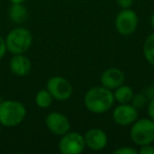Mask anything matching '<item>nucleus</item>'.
<instances>
[{
    "label": "nucleus",
    "mask_w": 154,
    "mask_h": 154,
    "mask_svg": "<svg viewBox=\"0 0 154 154\" xmlns=\"http://www.w3.org/2000/svg\"><path fill=\"white\" fill-rule=\"evenodd\" d=\"M113 95L114 100L117 101L118 103H130L131 99L134 95V91L131 87L122 84V86L114 90Z\"/></svg>",
    "instance_id": "14"
},
{
    "label": "nucleus",
    "mask_w": 154,
    "mask_h": 154,
    "mask_svg": "<svg viewBox=\"0 0 154 154\" xmlns=\"http://www.w3.org/2000/svg\"><path fill=\"white\" fill-rule=\"evenodd\" d=\"M143 94H145L146 97L148 98V101H149L150 99H153L154 98V85L147 87L146 90L143 91Z\"/></svg>",
    "instance_id": "23"
},
{
    "label": "nucleus",
    "mask_w": 154,
    "mask_h": 154,
    "mask_svg": "<svg viewBox=\"0 0 154 154\" xmlns=\"http://www.w3.org/2000/svg\"><path fill=\"white\" fill-rule=\"evenodd\" d=\"M125 82V74L118 68H109L101 73L100 76V86L114 91L116 88L122 86Z\"/></svg>",
    "instance_id": "11"
},
{
    "label": "nucleus",
    "mask_w": 154,
    "mask_h": 154,
    "mask_svg": "<svg viewBox=\"0 0 154 154\" xmlns=\"http://www.w3.org/2000/svg\"><path fill=\"white\" fill-rule=\"evenodd\" d=\"M114 103L113 91L103 86L92 87L84 96L85 107L94 114H103L110 111Z\"/></svg>",
    "instance_id": "1"
},
{
    "label": "nucleus",
    "mask_w": 154,
    "mask_h": 154,
    "mask_svg": "<svg viewBox=\"0 0 154 154\" xmlns=\"http://www.w3.org/2000/svg\"><path fill=\"white\" fill-rule=\"evenodd\" d=\"M26 116V109L22 103L14 99L0 101V125L8 128L19 126Z\"/></svg>",
    "instance_id": "2"
},
{
    "label": "nucleus",
    "mask_w": 154,
    "mask_h": 154,
    "mask_svg": "<svg viewBox=\"0 0 154 154\" xmlns=\"http://www.w3.org/2000/svg\"><path fill=\"white\" fill-rule=\"evenodd\" d=\"M1 127H2V126H1V125H0V135H1Z\"/></svg>",
    "instance_id": "26"
},
{
    "label": "nucleus",
    "mask_w": 154,
    "mask_h": 154,
    "mask_svg": "<svg viewBox=\"0 0 154 154\" xmlns=\"http://www.w3.org/2000/svg\"><path fill=\"white\" fill-rule=\"evenodd\" d=\"M150 23H151V28L153 29V31H154V13L152 14L151 18H150Z\"/></svg>",
    "instance_id": "24"
},
{
    "label": "nucleus",
    "mask_w": 154,
    "mask_h": 154,
    "mask_svg": "<svg viewBox=\"0 0 154 154\" xmlns=\"http://www.w3.org/2000/svg\"><path fill=\"white\" fill-rule=\"evenodd\" d=\"M47 89L54 99L59 101L68 100L73 94V87L66 78L62 76H52L47 82Z\"/></svg>",
    "instance_id": "7"
},
{
    "label": "nucleus",
    "mask_w": 154,
    "mask_h": 154,
    "mask_svg": "<svg viewBox=\"0 0 154 154\" xmlns=\"http://www.w3.org/2000/svg\"><path fill=\"white\" fill-rule=\"evenodd\" d=\"M9 66L14 75L23 77L30 74L32 70V61L24 54H16L10 59Z\"/></svg>",
    "instance_id": "12"
},
{
    "label": "nucleus",
    "mask_w": 154,
    "mask_h": 154,
    "mask_svg": "<svg viewBox=\"0 0 154 154\" xmlns=\"http://www.w3.org/2000/svg\"><path fill=\"white\" fill-rule=\"evenodd\" d=\"M11 3H23L26 0H10Z\"/></svg>",
    "instance_id": "25"
},
{
    "label": "nucleus",
    "mask_w": 154,
    "mask_h": 154,
    "mask_svg": "<svg viewBox=\"0 0 154 154\" xmlns=\"http://www.w3.org/2000/svg\"><path fill=\"white\" fill-rule=\"evenodd\" d=\"M86 149L84 135L69 131L61 135L58 141V151L62 154H80Z\"/></svg>",
    "instance_id": "5"
},
{
    "label": "nucleus",
    "mask_w": 154,
    "mask_h": 154,
    "mask_svg": "<svg viewBox=\"0 0 154 154\" xmlns=\"http://www.w3.org/2000/svg\"><path fill=\"white\" fill-rule=\"evenodd\" d=\"M130 129L131 140L137 146L153 143L154 141V120L151 118H137Z\"/></svg>",
    "instance_id": "4"
},
{
    "label": "nucleus",
    "mask_w": 154,
    "mask_h": 154,
    "mask_svg": "<svg viewBox=\"0 0 154 154\" xmlns=\"http://www.w3.org/2000/svg\"><path fill=\"white\" fill-rule=\"evenodd\" d=\"M130 103L134 108H136L137 110L143 109L145 106H147L148 103V98L146 97V95L143 94V92L141 93H134L132 99H131Z\"/></svg>",
    "instance_id": "17"
},
{
    "label": "nucleus",
    "mask_w": 154,
    "mask_h": 154,
    "mask_svg": "<svg viewBox=\"0 0 154 154\" xmlns=\"http://www.w3.org/2000/svg\"><path fill=\"white\" fill-rule=\"evenodd\" d=\"M53 99V96H52L51 93L47 89L39 90L36 93V95H35V103L40 109H48V108L51 107Z\"/></svg>",
    "instance_id": "15"
},
{
    "label": "nucleus",
    "mask_w": 154,
    "mask_h": 154,
    "mask_svg": "<svg viewBox=\"0 0 154 154\" xmlns=\"http://www.w3.org/2000/svg\"><path fill=\"white\" fill-rule=\"evenodd\" d=\"M5 39L8 52L12 55L26 53L33 45V35L31 31L22 26L11 30Z\"/></svg>",
    "instance_id": "3"
},
{
    "label": "nucleus",
    "mask_w": 154,
    "mask_h": 154,
    "mask_svg": "<svg viewBox=\"0 0 154 154\" xmlns=\"http://www.w3.org/2000/svg\"><path fill=\"white\" fill-rule=\"evenodd\" d=\"M9 17L12 22L16 24H21L26 21L29 17V12L23 3H12L9 10Z\"/></svg>",
    "instance_id": "13"
},
{
    "label": "nucleus",
    "mask_w": 154,
    "mask_h": 154,
    "mask_svg": "<svg viewBox=\"0 0 154 154\" xmlns=\"http://www.w3.org/2000/svg\"><path fill=\"white\" fill-rule=\"evenodd\" d=\"M114 154H137L138 153V150L134 149L132 147H120L117 148L116 150H114Z\"/></svg>",
    "instance_id": "18"
},
{
    "label": "nucleus",
    "mask_w": 154,
    "mask_h": 154,
    "mask_svg": "<svg viewBox=\"0 0 154 154\" xmlns=\"http://www.w3.org/2000/svg\"><path fill=\"white\" fill-rule=\"evenodd\" d=\"M116 2L120 9H131L134 0H116Z\"/></svg>",
    "instance_id": "20"
},
{
    "label": "nucleus",
    "mask_w": 154,
    "mask_h": 154,
    "mask_svg": "<svg viewBox=\"0 0 154 154\" xmlns=\"http://www.w3.org/2000/svg\"><path fill=\"white\" fill-rule=\"evenodd\" d=\"M7 45H5V39L0 35V59H2L7 54Z\"/></svg>",
    "instance_id": "21"
},
{
    "label": "nucleus",
    "mask_w": 154,
    "mask_h": 154,
    "mask_svg": "<svg viewBox=\"0 0 154 154\" xmlns=\"http://www.w3.org/2000/svg\"><path fill=\"white\" fill-rule=\"evenodd\" d=\"M138 26V16L132 9H122L115 18V29L122 36H129Z\"/></svg>",
    "instance_id": "6"
},
{
    "label": "nucleus",
    "mask_w": 154,
    "mask_h": 154,
    "mask_svg": "<svg viewBox=\"0 0 154 154\" xmlns=\"http://www.w3.org/2000/svg\"><path fill=\"white\" fill-rule=\"evenodd\" d=\"M147 112H148L149 118L154 120V98L150 99L149 103H147Z\"/></svg>",
    "instance_id": "22"
},
{
    "label": "nucleus",
    "mask_w": 154,
    "mask_h": 154,
    "mask_svg": "<svg viewBox=\"0 0 154 154\" xmlns=\"http://www.w3.org/2000/svg\"><path fill=\"white\" fill-rule=\"evenodd\" d=\"M143 53L146 60L151 66H154V32L147 36V38L143 41Z\"/></svg>",
    "instance_id": "16"
},
{
    "label": "nucleus",
    "mask_w": 154,
    "mask_h": 154,
    "mask_svg": "<svg viewBox=\"0 0 154 154\" xmlns=\"http://www.w3.org/2000/svg\"><path fill=\"white\" fill-rule=\"evenodd\" d=\"M138 153H140V154H154V146H152V143L140 146V149L138 150Z\"/></svg>",
    "instance_id": "19"
},
{
    "label": "nucleus",
    "mask_w": 154,
    "mask_h": 154,
    "mask_svg": "<svg viewBox=\"0 0 154 154\" xmlns=\"http://www.w3.org/2000/svg\"><path fill=\"white\" fill-rule=\"evenodd\" d=\"M86 148L92 151H100L108 145V135L103 130L99 128H92L88 130L84 135Z\"/></svg>",
    "instance_id": "10"
},
{
    "label": "nucleus",
    "mask_w": 154,
    "mask_h": 154,
    "mask_svg": "<svg viewBox=\"0 0 154 154\" xmlns=\"http://www.w3.org/2000/svg\"><path fill=\"white\" fill-rule=\"evenodd\" d=\"M138 118V110L131 103H119L112 112V119L118 126H130Z\"/></svg>",
    "instance_id": "9"
},
{
    "label": "nucleus",
    "mask_w": 154,
    "mask_h": 154,
    "mask_svg": "<svg viewBox=\"0 0 154 154\" xmlns=\"http://www.w3.org/2000/svg\"><path fill=\"white\" fill-rule=\"evenodd\" d=\"M45 122L48 130L52 134L57 135V136L66 134L71 129V122L68 116L58 111H54L48 114Z\"/></svg>",
    "instance_id": "8"
}]
</instances>
